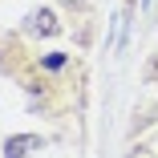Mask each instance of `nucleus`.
<instances>
[{"instance_id": "1", "label": "nucleus", "mask_w": 158, "mask_h": 158, "mask_svg": "<svg viewBox=\"0 0 158 158\" xmlns=\"http://www.w3.org/2000/svg\"><path fill=\"white\" fill-rule=\"evenodd\" d=\"M37 150H41V138L37 134H16V138L4 142V158H33Z\"/></svg>"}, {"instance_id": "2", "label": "nucleus", "mask_w": 158, "mask_h": 158, "mask_svg": "<svg viewBox=\"0 0 158 158\" xmlns=\"http://www.w3.org/2000/svg\"><path fill=\"white\" fill-rule=\"evenodd\" d=\"M28 20H33V28H37V33H45V37H53V33H57V16H53L49 8H41V12H33Z\"/></svg>"}]
</instances>
